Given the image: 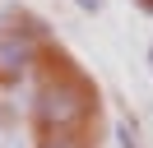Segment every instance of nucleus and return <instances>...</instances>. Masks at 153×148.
<instances>
[{"mask_svg":"<svg viewBox=\"0 0 153 148\" xmlns=\"http://www.w3.org/2000/svg\"><path fill=\"white\" fill-rule=\"evenodd\" d=\"M88 107H93V97H88L84 83L70 79V74H56V79H47V83L37 88L33 116H37V125H42V130L65 134L70 125H79V120L88 116Z\"/></svg>","mask_w":153,"mask_h":148,"instance_id":"1","label":"nucleus"},{"mask_svg":"<svg viewBox=\"0 0 153 148\" xmlns=\"http://www.w3.org/2000/svg\"><path fill=\"white\" fill-rule=\"evenodd\" d=\"M28 65H33V42L28 37H0V79L14 83Z\"/></svg>","mask_w":153,"mask_h":148,"instance_id":"2","label":"nucleus"},{"mask_svg":"<svg viewBox=\"0 0 153 148\" xmlns=\"http://www.w3.org/2000/svg\"><path fill=\"white\" fill-rule=\"evenodd\" d=\"M116 139H121V148H139V134H134L130 120H121V125H116Z\"/></svg>","mask_w":153,"mask_h":148,"instance_id":"3","label":"nucleus"},{"mask_svg":"<svg viewBox=\"0 0 153 148\" xmlns=\"http://www.w3.org/2000/svg\"><path fill=\"white\" fill-rule=\"evenodd\" d=\"M42 148H84L74 134H51V139H42Z\"/></svg>","mask_w":153,"mask_h":148,"instance_id":"4","label":"nucleus"},{"mask_svg":"<svg viewBox=\"0 0 153 148\" xmlns=\"http://www.w3.org/2000/svg\"><path fill=\"white\" fill-rule=\"evenodd\" d=\"M79 5H84V9H97V5H102V0H79Z\"/></svg>","mask_w":153,"mask_h":148,"instance_id":"5","label":"nucleus"},{"mask_svg":"<svg viewBox=\"0 0 153 148\" xmlns=\"http://www.w3.org/2000/svg\"><path fill=\"white\" fill-rule=\"evenodd\" d=\"M149 65H153V46H149Z\"/></svg>","mask_w":153,"mask_h":148,"instance_id":"6","label":"nucleus"},{"mask_svg":"<svg viewBox=\"0 0 153 148\" xmlns=\"http://www.w3.org/2000/svg\"><path fill=\"white\" fill-rule=\"evenodd\" d=\"M5 148H19V144H5Z\"/></svg>","mask_w":153,"mask_h":148,"instance_id":"7","label":"nucleus"}]
</instances>
